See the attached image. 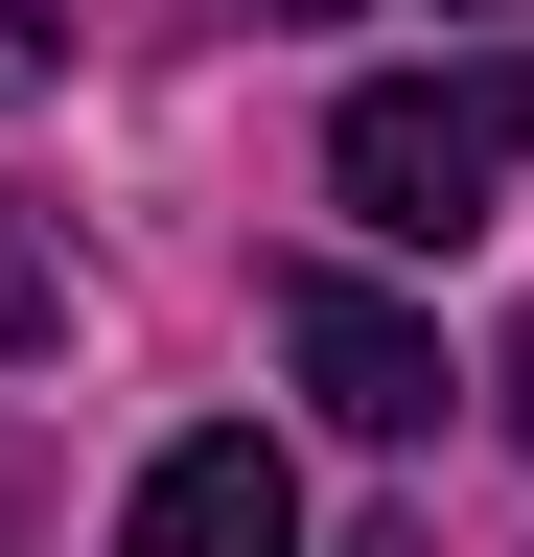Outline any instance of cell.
Returning a JSON list of instances; mask_svg holds the SVG:
<instances>
[{
	"instance_id": "1",
	"label": "cell",
	"mask_w": 534,
	"mask_h": 557,
	"mask_svg": "<svg viewBox=\"0 0 534 557\" xmlns=\"http://www.w3.org/2000/svg\"><path fill=\"white\" fill-rule=\"evenodd\" d=\"M534 163V47H464V70H372L349 116H325V186H349V233H488V186Z\"/></svg>"
},
{
	"instance_id": "2",
	"label": "cell",
	"mask_w": 534,
	"mask_h": 557,
	"mask_svg": "<svg viewBox=\"0 0 534 557\" xmlns=\"http://www.w3.org/2000/svg\"><path fill=\"white\" fill-rule=\"evenodd\" d=\"M280 372L349 418V442H442V395H464V372H442V325H419V302H372V278H325V256L280 278Z\"/></svg>"
},
{
	"instance_id": "3",
	"label": "cell",
	"mask_w": 534,
	"mask_h": 557,
	"mask_svg": "<svg viewBox=\"0 0 534 557\" xmlns=\"http://www.w3.org/2000/svg\"><path fill=\"white\" fill-rule=\"evenodd\" d=\"M116 557H302V487L256 418H210V442H163L140 465V511H116Z\"/></svg>"
},
{
	"instance_id": "4",
	"label": "cell",
	"mask_w": 534,
	"mask_h": 557,
	"mask_svg": "<svg viewBox=\"0 0 534 557\" xmlns=\"http://www.w3.org/2000/svg\"><path fill=\"white\" fill-rule=\"evenodd\" d=\"M24 348H71V256H47L24 186H0V372H24Z\"/></svg>"
},
{
	"instance_id": "5",
	"label": "cell",
	"mask_w": 534,
	"mask_h": 557,
	"mask_svg": "<svg viewBox=\"0 0 534 557\" xmlns=\"http://www.w3.org/2000/svg\"><path fill=\"white\" fill-rule=\"evenodd\" d=\"M47 70H71V47H47V0H0V94H47Z\"/></svg>"
},
{
	"instance_id": "6",
	"label": "cell",
	"mask_w": 534,
	"mask_h": 557,
	"mask_svg": "<svg viewBox=\"0 0 534 557\" xmlns=\"http://www.w3.org/2000/svg\"><path fill=\"white\" fill-rule=\"evenodd\" d=\"M488 395H511V442H534V325H511V372H488Z\"/></svg>"
},
{
	"instance_id": "7",
	"label": "cell",
	"mask_w": 534,
	"mask_h": 557,
	"mask_svg": "<svg viewBox=\"0 0 534 557\" xmlns=\"http://www.w3.org/2000/svg\"><path fill=\"white\" fill-rule=\"evenodd\" d=\"M280 24H349V0H280Z\"/></svg>"
},
{
	"instance_id": "8",
	"label": "cell",
	"mask_w": 534,
	"mask_h": 557,
	"mask_svg": "<svg viewBox=\"0 0 534 557\" xmlns=\"http://www.w3.org/2000/svg\"><path fill=\"white\" fill-rule=\"evenodd\" d=\"M0 534H24V465H0Z\"/></svg>"
}]
</instances>
